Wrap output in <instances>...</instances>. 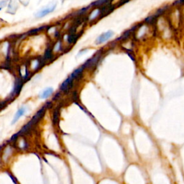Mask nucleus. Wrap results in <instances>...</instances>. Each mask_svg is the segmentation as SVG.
<instances>
[{
  "label": "nucleus",
  "instance_id": "f257e3e1",
  "mask_svg": "<svg viewBox=\"0 0 184 184\" xmlns=\"http://www.w3.org/2000/svg\"><path fill=\"white\" fill-rule=\"evenodd\" d=\"M27 66L30 72L35 73L39 70L45 64L42 58L40 56H34L29 60V61L27 63Z\"/></svg>",
  "mask_w": 184,
  "mask_h": 184
},
{
  "label": "nucleus",
  "instance_id": "f03ea898",
  "mask_svg": "<svg viewBox=\"0 0 184 184\" xmlns=\"http://www.w3.org/2000/svg\"><path fill=\"white\" fill-rule=\"evenodd\" d=\"M56 7H57V3L51 2L50 4H48V5L42 7L39 11L36 12L35 14V18L37 19L43 18L46 16L48 15L49 14L52 13V12H54Z\"/></svg>",
  "mask_w": 184,
  "mask_h": 184
},
{
  "label": "nucleus",
  "instance_id": "7ed1b4c3",
  "mask_svg": "<svg viewBox=\"0 0 184 184\" xmlns=\"http://www.w3.org/2000/svg\"><path fill=\"white\" fill-rule=\"evenodd\" d=\"M18 74V76L20 77L23 81H26L30 78L32 73L30 72V70L28 66H27V63L22 64V65L19 66Z\"/></svg>",
  "mask_w": 184,
  "mask_h": 184
},
{
  "label": "nucleus",
  "instance_id": "20e7f679",
  "mask_svg": "<svg viewBox=\"0 0 184 184\" xmlns=\"http://www.w3.org/2000/svg\"><path fill=\"white\" fill-rule=\"evenodd\" d=\"M54 53L53 50V46L51 44L47 45L46 49H45L43 55H42V60H43L45 63H48L49 62L53 61V57H54Z\"/></svg>",
  "mask_w": 184,
  "mask_h": 184
},
{
  "label": "nucleus",
  "instance_id": "39448f33",
  "mask_svg": "<svg viewBox=\"0 0 184 184\" xmlns=\"http://www.w3.org/2000/svg\"><path fill=\"white\" fill-rule=\"evenodd\" d=\"M74 80L70 76L61 83L60 86V91L62 92H68L69 90L71 89L73 86V83H74Z\"/></svg>",
  "mask_w": 184,
  "mask_h": 184
},
{
  "label": "nucleus",
  "instance_id": "423d86ee",
  "mask_svg": "<svg viewBox=\"0 0 184 184\" xmlns=\"http://www.w3.org/2000/svg\"><path fill=\"white\" fill-rule=\"evenodd\" d=\"M100 55L101 54H97L94 56H93L91 58L87 60L83 64V66L84 68H91L92 67H94L95 66H97L98 62H99Z\"/></svg>",
  "mask_w": 184,
  "mask_h": 184
},
{
  "label": "nucleus",
  "instance_id": "0eeeda50",
  "mask_svg": "<svg viewBox=\"0 0 184 184\" xmlns=\"http://www.w3.org/2000/svg\"><path fill=\"white\" fill-rule=\"evenodd\" d=\"M26 112H27V107H26V106H21V107L19 109L18 111H17L15 114H14L13 120H12V125H14V124H15L17 122H18L19 119H20V117L24 116V115L25 114V113H26Z\"/></svg>",
  "mask_w": 184,
  "mask_h": 184
},
{
  "label": "nucleus",
  "instance_id": "6e6552de",
  "mask_svg": "<svg viewBox=\"0 0 184 184\" xmlns=\"http://www.w3.org/2000/svg\"><path fill=\"white\" fill-rule=\"evenodd\" d=\"M114 35V33H113L112 31H108V32H106V33H104L99 36V38L97 39V44H101V43H103V42L107 41V40L110 39V38L112 37V36Z\"/></svg>",
  "mask_w": 184,
  "mask_h": 184
},
{
  "label": "nucleus",
  "instance_id": "1a4fd4ad",
  "mask_svg": "<svg viewBox=\"0 0 184 184\" xmlns=\"http://www.w3.org/2000/svg\"><path fill=\"white\" fill-rule=\"evenodd\" d=\"M53 89L52 87H47L44 89L39 94V98L40 99H46L53 95Z\"/></svg>",
  "mask_w": 184,
  "mask_h": 184
},
{
  "label": "nucleus",
  "instance_id": "9d476101",
  "mask_svg": "<svg viewBox=\"0 0 184 184\" xmlns=\"http://www.w3.org/2000/svg\"><path fill=\"white\" fill-rule=\"evenodd\" d=\"M84 69H85V68L83 66H81V67H79V68H77V69L74 70V72H73L72 74L70 75V76L71 77V78L74 79V80H76V79H78L79 78H81V77L82 76L83 70H84Z\"/></svg>",
  "mask_w": 184,
  "mask_h": 184
},
{
  "label": "nucleus",
  "instance_id": "9b49d317",
  "mask_svg": "<svg viewBox=\"0 0 184 184\" xmlns=\"http://www.w3.org/2000/svg\"><path fill=\"white\" fill-rule=\"evenodd\" d=\"M101 14H102L101 9H99V8H97V9L94 10V11L91 13V14H90L89 17V21L94 20L96 18H98V17L101 16Z\"/></svg>",
  "mask_w": 184,
  "mask_h": 184
},
{
  "label": "nucleus",
  "instance_id": "f8f14e48",
  "mask_svg": "<svg viewBox=\"0 0 184 184\" xmlns=\"http://www.w3.org/2000/svg\"><path fill=\"white\" fill-rule=\"evenodd\" d=\"M62 49H63V43H62L61 40H58L53 46V50L54 54L55 53H58L61 51Z\"/></svg>",
  "mask_w": 184,
  "mask_h": 184
},
{
  "label": "nucleus",
  "instance_id": "ddd939ff",
  "mask_svg": "<svg viewBox=\"0 0 184 184\" xmlns=\"http://www.w3.org/2000/svg\"><path fill=\"white\" fill-rule=\"evenodd\" d=\"M112 0H97L95 2H93L91 6H96V7H100V6L106 5V4L110 3Z\"/></svg>",
  "mask_w": 184,
  "mask_h": 184
},
{
  "label": "nucleus",
  "instance_id": "4468645a",
  "mask_svg": "<svg viewBox=\"0 0 184 184\" xmlns=\"http://www.w3.org/2000/svg\"><path fill=\"white\" fill-rule=\"evenodd\" d=\"M77 36H76L74 34H70L68 36L67 38V41L69 44H72V43H74L75 42H76V40H77Z\"/></svg>",
  "mask_w": 184,
  "mask_h": 184
},
{
  "label": "nucleus",
  "instance_id": "2eb2a0df",
  "mask_svg": "<svg viewBox=\"0 0 184 184\" xmlns=\"http://www.w3.org/2000/svg\"><path fill=\"white\" fill-rule=\"evenodd\" d=\"M7 0H2V1L0 2V10H2L4 7L7 5Z\"/></svg>",
  "mask_w": 184,
  "mask_h": 184
},
{
  "label": "nucleus",
  "instance_id": "dca6fc26",
  "mask_svg": "<svg viewBox=\"0 0 184 184\" xmlns=\"http://www.w3.org/2000/svg\"><path fill=\"white\" fill-rule=\"evenodd\" d=\"M184 4V0H176L175 2L173 5H183Z\"/></svg>",
  "mask_w": 184,
  "mask_h": 184
}]
</instances>
